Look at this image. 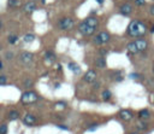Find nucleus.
<instances>
[{"label":"nucleus","mask_w":154,"mask_h":134,"mask_svg":"<svg viewBox=\"0 0 154 134\" xmlns=\"http://www.w3.org/2000/svg\"><path fill=\"white\" fill-rule=\"evenodd\" d=\"M128 35L134 39H141L143 37L148 31V25L140 21V19H132L128 25Z\"/></svg>","instance_id":"f257e3e1"},{"label":"nucleus","mask_w":154,"mask_h":134,"mask_svg":"<svg viewBox=\"0 0 154 134\" xmlns=\"http://www.w3.org/2000/svg\"><path fill=\"white\" fill-rule=\"evenodd\" d=\"M38 100V95L34 91H25L20 95V103L24 105H31Z\"/></svg>","instance_id":"f03ea898"},{"label":"nucleus","mask_w":154,"mask_h":134,"mask_svg":"<svg viewBox=\"0 0 154 134\" xmlns=\"http://www.w3.org/2000/svg\"><path fill=\"white\" fill-rule=\"evenodd\" d=\"M109 40H111L109 33L106 31V30H102V31H99V33L93 37V43H94V45H97V46H101V45H106Z\"/></svg>","instance_id":"7ed1b4c3"},{"label":"nucleus","mask_w":154,"mask_h":134,"mask_svg":"<svg viewBox=\"0 0 154 134\" xmlns=\"http://www.w3.org/2000/svg\"><path fill=\"white\" fill-rule=\"evenodd\" d=\"M58 28L60 30H64V31H67V30H71L73 27H75V21L71 18V17H63L58 21L57 23Z\"/></svg>","instance_id":"20e7f679"},{"label":"nucleus","mask_w":154,"mask_h":134,"mask_svg":"<svg viewBox=\"0 0 154 134\" xmlns=\"http://www.w3.org/2000/svg\"><path fill=\"white\" fill-rule=\"evenodd\" d=\"M77 29H78V31H79V34L81 35H83V36H91V35H94V33H95V28H91L90 25H88L84 21H82L78 25H77Z\"/></svg>","instance_id":"39448f33"},{"label":"nucleus","mask_w":154,"mask_h":134,"mask_svg":"<svg viewBox=\"0 0 154 134\" xmlns=\"http://www.w3.org/2000/svg\"><path fill=\"white\" fill-rule=\"evenodd\" d=\"M19 63L22 64V65H25V66H29V65H31L32 64V62H34V54L31 53V52H26V51H24V52H22L20 54H19Z\"/></svg>","instance_id":"423d86ee"},{"label":"nucleus","mask_w":154,"mask_h":134,"mask_svg":"<svg viewBox=\"0 0 154 134\" xmlns=\"http://www.w3.org/2000/svg\"><path fill=\"white\" fill-rule=\"evenodd\" d=\"M96 71L94 70V69H89V70H87V72L84 74V76H83V80L87 82V83H94L95 81H96Z\"/></svg>","instance_id":"0eeeda50"},{"label":"nucleus","mask_w":154,"mask_h":134,"mask_svg":"<svg viewBox=\"0 0 154 134\" xmlns=\"http://www.w3.org/2000/svg\"><path fill=\"white\" fill-rule=\"evenodd\" d=\"M119 117H120L123 121L129 122V121H131V120L134 118V113H132V111L129 110V109H123V110L119 111Z\"/></svg>","instance_id":"6e6552de"},{"label":"nucleus","mask_w":154,"mask_h":134,"mask_svg":"<svg viewBox=\"0 0 154 134\" xmlns=\"http://www.w3.org/2000/svg\"><path fill=\"white\" fill-rule=\"evenodd\" d=\"M36 8H37V5L35 1H28L23 5V11L28 14H31L34 11H36Z\"/></svg>","instance_id":"1a4fd4ad"},{"label":"nucleus","mask_w":154,"mask_h":134,"mask_svg":"<svg viewBox=\"0 0 154 134\" xmlns=\"http://www.w3.org/2000/svg\"><path fill=\"white\" fill-rule=\"evenodd\" d=\"M119 12L123 14V16H129L131 14L132 12V5L130 2H124L119 6Z\"/></svg>","instance_id":"9d476101"},{"label":"nucleus","mask_w":154,"mask_h":134,"mask_svg":"<svg viewBox=\"0 0 154 134\" xmlns=\"http://www.w3.org/2000/svg\"><path fill=\"white\" fill-rule=\"evenodd\" d=\"M135 43H136V47H137L138 52H144L147 49V47H148V41L142 39V37L141 39H136Z\"/></svg>","instance_id":"9b49d317"},{"label":"nucleus","mask_w":154,"mask_h":134,"mask_svg":"<svg viewBox=\"0 0 154 134\" xmlns=\"http://www.w3.org/2000/svg\"><path fill=\"white\" fill-rule=\"evenodd\" d=\"M22 122L25 124V126H34L36 123V117L32 115V113H26L24 115V117L22 118Z\"/></svg>","instance_id":"f8f14e48"},{"label":"nucleus","mask_w":154,"mask_h":134,"mask_svg":"<svg viewBox=\"0 0 154 134\" xmlns=\"http://www.w3.org/2000/svg\"><path fill=\"white\" fill-rule=\"evenodd\" d=\"M88 25H90L91 28H97L99 27V19L96 18V17H94V16H89V17H87V18H84L83 19Z\"/></svg>","instance_id":"ddd939ff"},{"label":"nucleus","mask_w":154,"mask_h":134,"mask_svg":"<svg viewBox=\"0 0 154 134\" xmlns=\"http://www.w3.org/2000/svg\"><path fill=\"white\" fill-rule=\"evenodd\" d=\"M67 68H69V70H71V71H72L75 75L81 74V66H79L78 64L73 63V62H70V63L67 64Z\"/></svg>","instance_id":"4468645a"},{"label":"nucleus","mask_w":154,"mask_h":134,"mask_svg":"<svg viewBox=\"0 0 154 134\" xmlns=\"http://www.w3.org/2000/svg\"><path fill=\"white\" fill-rule=\"evenodd\" d=\"M126 51H128L129 53H131V54H137V53H140L138 49H137V47H136L135 41H131V42H129V43L126 45Z\"/></svg>","instance_id":"2eb2a0df"},{"label":"nucleus","mask_w":154,"mask_h":134,"mask_svg":"<svg viewBox=\"0 0 154 134\" xmlns=\"http://www.w3.org/2000/svg\"><path fill=\"white\" fill-rule=\"evenodd\" d=\"M138 118L140 120H142V121H144V120H148L149 117H150V112H149V110L148 109H141L140 111H138Z\"/></svg>","instance_id":"dca6fc26"},{"label":"nucleus","mask_w":154,"mask_h":134,"mask_svg":"<svg viewBox=\"0 0 154 134\" xmlns=\"http://www.w3.org/2000/svg\"><path fill=\"white\" fill-rule=\"evenodd\" d=\"M94 64H95L96 68H100V69L106 68V59H105V57H97L94 60Z\"/></svg>","instance_id":"f3484780"},{"label":"nucleus","mask_w":154,"mask_h":134,"mask_svg":"<svg viewBox=\"0 0 154 134\" xmlns=\"http://www.w3.org/2000/svg\"><path fill=\"white\" fill-rule=\"evenodd\" d=\"M55 54L52 52V51H46L45 52V59L47 60V62H49V63H53L54 60H55Z\"/></svg>","instance_id":"a211bd4d"},{"label":"nucleus","mask_w":154,"mask_h":134,"mask_svg":"<svg viewBox=\"0 0 154 134\" xmlns=\"http://www.w3.org/2000/svg\"><path fill=\"white\" fill-rule=\"evenodd\" d=\"M8 120H11V121H16V120H18L19 118V112L17 111V110H11L10 112H8Z\"/></svg>","instance_id":"6ab92c4d"},{"label":"nucleus","mask_w":154,"mask_h":134,"mask_svg":"<svg viewBox=\"0 0 154 134\" xmlns=\"http://www.w3.org/2000/svg\"><path fill=\"white\" fill-rule=\"evenodd\" d=\"M34 40H35V35H34L32 33H28V34H25V35L23 36V41L26 42V43H30V42H32Z\"/></svg>","instance_id":"aec40b11"},{"label":"nucleus","mask_w":154,"mask_h":134,"mask_svg":"<svg viewBox=\"0 0 154 134\" xmlns=\"http://www.w3.org/2000/svg\"><path fill=\"white\" fill-rule=\"evenodd\" d=\"M101 97H102V99H103L105 101H107V100H109V99L112 98V93H111L109 89H103L102 93H101Z\"/></svg>","instance_id":"412c9836"},{"label":"nucleus","mask_w":154,"mask_h":134,"mask_svg":"<svg viewBox=\"0 0 154 134\" xmlns=\"http://www.w3.org/2000/svg\"><path fill=\"white\" fill-rule=\"evenodd\" d=\"M7 41H8L10 45H16L17 41H18V36H17L16 34H11V35H8V37H7Z\"/></svg>","instance_id":"4be33fe9"},{"label":"nucleus","mask_w":154,"mask_h":134,"mask_svg":"<svg viewBox=\"0 0 154 134\" xmlns=\"http://www.w3.org/2000/svg\"><path fill=\"white\" fill-rule=\"evenodd\" d=\"M20 5V1L19 0H7V6L11 7V8H16Z\"/></svg>","instance_id":"5701e85b"},{"label":"nucleus","mask_w":154,"mask_h":134,"mask_svg":"<svg viewBox=\"0 0 154 134\" xmlns=\"http://www.w3.org/2000/svg\"><path fill=\"white\" fill-rule=\"evenodd\" d=\"M65 107H66V103H64V101H58L55 104V109L57 110H64Z\"/></svg>","instance_id":"b1692460"},{"label":"nucleus","mask_w":154,"mask_h":134,"mask_svg":"<svg viewBox=\"0 0 154 134\" xmlns=\"http://www.w3.org/2000/svg\"><path fill=\"white\" fill-rule=\"evenodd\" d=\"M137 128H138L140 130H144V129L147 128V124L144 123V121H142V120H140V121L137 122Z\"/></svg>","instance_id":"393cba45"},{"label":"nucleus","mask_w":154,"mask_h":134,"mask_svg":"<svg viewBox=\"0 0 154 134\" xmlns=\"http://www.w3.org/2000/svg\"><path fill=\"white\" fill-rule=\"evenodd\" d=\"M99 123H93V124H90V126H88V128H87V130L88 132H95L97 128H99Z\"/></svg>","instance_id":"a878e982"},{"label":"nucleus","mask_w":154,"mask_h":134,"mask_svg":"<svg viewBox=\"0 0 154 134\" xmlns=\"http://www.w3.org/2000/svg\"><path fill=\"white\" fill-rule=\"evenodd\" d=\"M7 132H8L7 124H5V123L0 124V134H7Z\"/></svg>","instance_id":"bb28decb"},{"label":"nucleus","mask_w":154,"mask_h":134,"mask_svg":"<svg viewBox=\"0 0 154 134\" xmlns=\"http://www.w3.org/2000/svg\"><path fill=\"white\" fill-rule=\"evenodd\" d=\"M6 82H7V77L5 75H0V86L6 85Z\"/></svg>","instance_id":"cd10ccee"},{"label":"nucleus","mask_w":154,"mask_h":134,"mask_svg":"<svg viewBox=\"0 0 154 134\" xmlns=\"http://www.w3.org/2000/svg\"><path fill=\"white\" fill-rule=\"evenodd\" d=\"M31 86H32V81H31L30 78H26V80L24 81V87L29 88V87H31Z\"/></svg>","instance_id":"c85d7f7f"},{"label":"nucleus","mask_w":154,"mask_h":134,"mask_svg":"<svg viewBox=\"0 0 154 134\" xmlns=\"http://www.w3.org/2000/svg\"><path fill=\"white\" fill-rule=\"evenodd\" d=\"M136 6H143L146 4V0H134Z\"/></svg>","instance_id":"c756f323"},{"label":"nucleus","mask_w":154,"mask_h":134,"mask_svg":"<svg viewBox=\"0 0 154 134\" xmlns=\"http://www.w3.org/2000/svg\"><path fill=\"white\" fill-rule=\"evenodd\" d=\"M5 57H6V59H12L13 58V53L12 52H6V54H5Z\"/></svg>","instance_id":"7c9ffc66"},{"label":"nucleus","mask_w":154,"mask_h":134,"mask_svg":"<svg viewBox=\"0 0 154 134\" xmlns=\"http://www.w3.org/2000/svg\"><path fill=\"white\" fill-rule=\"evenodd\" d=\"M57 128H60V129H63V130H69V127H67V126H61V124H58V126H57Z\"/></svg>","instance_id":"2f4dec72"},{"label":"nucleus","mask_w":154,"mask_h":134,"mask_svg":"<svg viewBox=\"0 0 154 134\" xmlns=\"http://www.w3.org/2000/svg\"><path fill=\"white\" fill-rule=\"evenodd\" d=\"M149 13H150L152 16H154V4H153L150 7H149Z\"/></svg>","instance_id":"473e14b6"},{"label":"nucleus","mask_w":154,"mask_h":134,"mask_svg":"<svg viewBox=\"0 0 154 134\" xmlns=\"http://www.w3.org/2000/svg\"><path fill=\"white\" fill-rule=\"evenodd\" d=\"M130 77H131V78H137V77H140V76H138L137 74H131Z\"/></svg>","instance_id":"72a5a7b5"},{"label":"nucleus","mask_w":154,"mask_h":134,"mask_svg":"<svg viewBox=\"0 0 154 134\" xmlns=\"http://www.w3.org/2000/svg\"><path fill=\"white\" fill-rule=\"evenodd\" d=\"M99 86H100V83H99V82H94V88H97Z\"/></svg>","instance_id":"f704fd0d"},{"label":"nucleus","mask_w":154,"mask_h":134,"mask_svg":"<svg viewBox=\"0 0 154 134\" xmlns=\"http://www.w3.org/2000/svg\"><path fill=\"white\" fill-rule=\"evenodd\" d=\"M95 1H96V2H97V4H100V5H102V4H103V1H105V0H95Z\"/></svg>","instance_id":"c9c22d12"},{"label":"nucleus","mask_w":154,"mask_h":134,"mask_svg":"<svg viewBox=\"0 0 154 134\" xmlns=\"http://www.w3.org/2000/svg\"><path fill=\"white\" fill-rule=\"evenodd\" d=\"M152 104H154V93L152 94Z\"/></svg>","instance_id":"e433bc0d"},{"label":"nucleus","mask_w":154,"mask_h":134,"mask_svg":"<svg viewBox=\"0 0 154 134\" xmlns=\"http://www.w3.org/2000/svg\"><path fill=\"white\" fill-rule=\"evenodd\" d=\"M150 33H154V24H153V27L150 28Z\"/></svg>","instance_id":"4c0bfd02"},{"label":"nucleus","mask_w":154,"mask_h":134,"mask_svg":"<svg viewBox=\"0 0 154 134\" xmlns=\"http://www.w3.org/2000/svg\"><path fill=\"white\" fill-rule=\"evenodd\" d=\"M2 69V63H1V60H0V70Z\"/></svg>","instance_id":"58836bf2"},{"label":"nucleus","mask_w":154,"mask_h":134,"mask_svg":"<svg viewBox=\"0 0 154 134\" xmlns=\"http://www.w3.org/2000/svg\"><path fill=\"white\" fill-rule=\"evenodd\" d=\"M2 28V22H1V19H0V29Z\"/></svg>","instance_id":"ea45409f"},{"label":"nucleus","mask_w":154,"mask_h":134,"mask_svg":"<svg viewBox=\"0 0 154 134\" xmlns=\"http://www.w3.org/2000/svg\"><path fill=\"white\" fill-rule=\"evenodd\" d=\"M130 134H140V133H137V132H134V133H130Z\"/></svg>","instance_id":"a19ab883"},{"label":"nucleus","mask_w":154,"mask_h":134,"mask_svg":"<svg viewBox=\"0 0 154 134\" xmlns=\"http://www.w3.org/2000/svg\"><path fill=\"white\" fill-rule=\"evenodd\" d=\"M41 2H43V4H45V2H46V0H41Z\"/></svg>","instance_id":"79ce46f5"},{"label":"nucleus","mask_w":154,"mask_h":134,"mask_svg":"<svg viewBox=\"0 0 154 134\" xmlns=\"http://www.w3.org/2000/svg\"><path fill=\"white\" fill-rule=\"evenodd\" d=\"M153 74H154V65H153Z\"/></svg>","instance_id":"37998d69"},{"label":"nucleus","mask_w":154,"mask_h":134,"mask_svg":"<svg viewBox=\"0 0 154 134\" xmlns=\"http://www.w3.org/2000/svg\"><path fill=\"white\" fill-rule=\"evenodd\" d=\"M0 48H1V47H0Z\"/></svg>","instance_id":"c03bdc74"}]
</instances>
